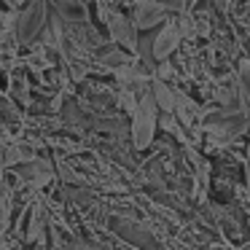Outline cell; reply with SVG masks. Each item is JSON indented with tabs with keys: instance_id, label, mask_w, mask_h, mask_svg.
Segmentation results:
<instances>
[{
	"instance_id": "obj_1",
	"label": "cell",
	"mask_w": 250,
	"mask_h": 250,
	"mask_svg": "<svg viewBox=\"0 0 250 250\" xmlns=\"http://www.w3.org/2000/svg\"><path fill=\"white\" fill-rule=\"evenodd\" d=\"M156 100H153L151 89L148 92H143L140 97H137V110L132 113V126H129V135H132V146H135V151H146L148 146L153 143V135H156Z\"/></svg>"
},
{
	"instance_id": "obj_2",
	"label": "cell",
	"mask_w": 250,
	"mask_h": 250,
	"mask_svg": "<svg viewBox=\"0 0 250 250\" xmlns=\"http://www.w3.org/2000/svg\"><path fill=\"white\" fill-rule=\"evenodd\" d=\"M49 14H51L49 0H30L27 6L19 11V19H17V41L19 43L38 41L46 22H49Z\"/></svg>"
},
{
	"instance_id": "obj_3",
	"label": "cell",
	"mask_w": 250,
	"mask_h": 250,
	"mask_svg": "<svg viewBox=\"0 0 250 250\" xmlns=\"http://www.w3.org/2000/svg\"><path fill=\"white\" fill-rule=\"evenodd\" d=\"M105 27H108V35L113 43H119L121 49H126L129 54H137V46H140V35H137V27L129 17H124L121 11H108V19H105Z\"/></svg>"
},
{
	"instance_id": "obj_4",
	"label": "cell",
	"mask_w": 250,
	"mask_h": 250,
	"mask_svg": "<svg viewBox=\"0 0 250 250\" xmlns=\"http://www.w3.org/2000/svg\"><path fill=\"white\" fill-rule=\"evenodd\" d=\"M110 229H113V234H119L121 239L137 245L140 250H162V245L156 242V237H151V231H148L146 226L129 221V218L113 215V218H110Z\"/></svg>"
},
{
	"instance_id": "obj_5",
	"label": "cell",
	"mask_w": 250,
	"mask_h": 250,
	"mask_svg": "<svg viewBox=\"0 0 250 250\" xmlns=\"http://www.w3.org/2000/svg\"><path fill=\"white\" fill-rule=\"evenodd\" d=\"M169 17V8L156 3V0H137L135 11H132V22L140 33H148V30H156V24H164Z\"/></svg>"
},
{
	"instance_id": "obj_6",
	"label": "cell",
	"mask_w": 250,
	"mask_h": 250,
	"mask_svg": "<svg viewBox=\"0 0 250 250\" xmlns=\"http://www.w3.org/2000/svg\"><path fill=\"white\" fill-rule=\"evenodd\" d=\"M49 3L67 27H81L89 22V8L83 0H49Z\"/></svg>"
},
{
	"instance_id": "obj_7",
	"label": "cell",
	"mask_w": 250,
	"mask_h": 250,
	"mask_svg": "<svg viewBox=\"0 0 250 250\" xmlns=\"http://www.w3.org/2000/svg\"><path fill=\"white\" fill-rule=\"evenodd\" d=\"M180 43V30L175 22H164L162 27L156 30V41H153V60L164 62Z\"/></svg>"
},
{
	"instance_id": "obj_8",
	"label": "cell",
	"mask_w": 250,
	"mask_h": 250,
	"mask_svg": "<svg viewBox=\"0 0 250 250\" xmlns=\"http://www.w3.org/2000/svg\"><path fill=\"white\" fill-rule=\"evenodd\" d=\"M51 175H54V169H51V164L43 162V159H33V162H24L17 167V178H22L24 183L35 186V188L49 183Z\"/></svg>"
},
{
	"instance_id": "obj_9",
	"label": "cell",
	"mask_w": 250,
	"mask_h": 250,
	"mask_svg": "<svg viewBox=\"0 0 250 250\" xmlns=\"http://www.w3.org/2000/svg\"><path fill=\"white\" fill-rule=\"evenodd\" d=\"M94 60L100 62L103 67H110V70H121V67L132 65V54L126 49H121L119 43H103L94 49Z\"/></svg>"
},
{
	"instance_id": "obj_10",
	"label": "cell",
	"mask_w": 250,
	"mask_h": 250,
	"mask_svg": "<svg viewBox=\"0 0 250 250\" xmlns=\"http://www.w3.org/2000/svg\"><path fill=\"white\" fill-rule=\"evenodd\" d=\"M51 223H49V215H46V207L41 205H33L30 207V221H27V239L30 242H35V239H46V234H49Z\"/></svg>"
},
{
	"instance_id": "obj_11",
	"label": "cell",
	"mask_w": 250,
	"mask_h": 250,
	"mask_svg": "<svg viewBox=\"0 0 250 250\" xmlns=\"http://www.w3.org/2000/svg\"><path fill=\"white\" fill-rule=\"evenodd\" d=\"M151 94H153V100H156V105H159V110H162V113H175V110H178L175 92L164 81L153 78V81H151Z\"/></svg>"
},
{
	"instance_id": "obj_12",
	"label": "cell",
	"mask_w": 250,
	"mask_h": 250,
	"mask_svg": "<svg viewBox=\"0 0 250 250\" xmlns=\"http://www.w3.org/2000/svg\"><path fill=\"white\" fill-rule=\"evenodd\" d=\"M33 159H38V156H35V151H33V146H27V143H8L3 169H6V167H19V164L33 162Z\"/></svg>"
},
{
	"instance_id": "obj_13",
	"label": "cell",
	"mask_w": 250,
	"mask_h": 250,
	"mask_svg": "<svg viewBox=\"0 0 250 250\" xmlns=\"http://www.w3.org/2000/svg\"><path fill=\"white\" fill-rule=\"evenodd\" d=\"M234 89H237V105L242 108L245 116H250V65L239 67Z\"/></svg>"
},
{
	"instance_id": "obj_14",
	"label": "cell",
	"mask_w": 250,
	"mask_h": 250,
	"mask_svg": "<svg viewBox=\"0 0 250 250\" xmlns=\"http://www.w3.org/2000/svg\"><path fill=\"white\" fill-rule=\"evenodd\" d=\"M8 210H6V194H3V169H0V226H6Z\"/></svg>"
},
{
	"instance_id": "obj_15",
	"label": "cell",
	"mask_w": 250,
	"mask_h": 250,
	"mask_svg": "<svg viewBox=\"0 0 250 250\" xmlns=\"http://www.w3.org/2000/svg\"><path fill=\"white\" fill-rule=\"evenodd\" d=\"M3 234H6V226H0V242H3Z\"/></svg>"
}]
</instances>
